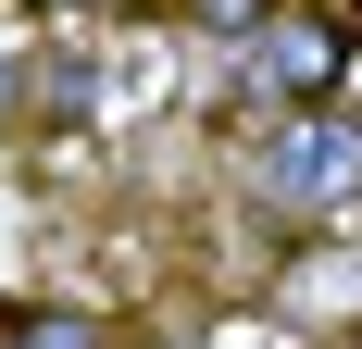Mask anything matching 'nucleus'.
<instances>
[{
	"label": "nucleus",
	"instance_id": "1",
	"mask_svg": "<svg viewBox=\"0 0 362 349\" xmlns=\"http://www.w3.org/2000/svg\"><path fill=\"white\" fill-rule=\"evenodd\" d=\"M250 212L288 225V237H325V225H362V112L337 100H262L250 125Z\"/></svg>",
	"mask_w": 362,
	"mask_h": 349
},
{
	"label": "nucleus",
	"instance_id": "2",
	"mask_svg": "<svg viewBox=\"0 0 362 349\" xmlns=\"http://www.w3.org/2000/svg\"><path fill=\"white\" fill-rule=\"evenodd\" d=\"M337 63H350V25L313 13V0H288V13L250 37V88H262V100H325Z\"/></svg>",
	"mask_w": 362,
	"mask_h": 349
},
{
	"label": "nucleus",
	"instance_id": "3",
	"mask_svg": "<svg viewBox=\"0 0 362 349\" xmlns=\"http://www.w3.org/2000/svg\"><path fill=\"white\" fill-rule=\"evenodd\" d=\"M0 349H125V324L75 312V300H13V312H0Z\"/></svg>",
	"mask_w": 362,
	"mask_h": 349
},
{
	"label": "nucleus",
	"instance_id": "4",
	"mask_svg": "<svg viewBox=\"0 0 362 349\" xmlns=\"http://www.w3.org/2000/svg\"><path fill=\"white\" fill-rule=\"evenodd\" d=\"M275 13H288V0H187V25H200V37H262Z\"/></svg>",
	"mask_w": 362,
	"mask_h": 349
},
{
	"label": "nucleus",
	"instance_id": "5",
	"mask_svg": "<svg viewBox=\"0 0 362 349\" xmlns=\"http://www.w3.org/2000/svg\"><path fill=\"white\" fill-rule=\"evenodd\" d=\"M25 63H37V50H13V37H0V138H25V125H37V100H25Z\"/></svg>",
	"mask_w": 362,
	"mask_h": 349
}]
</instances>
